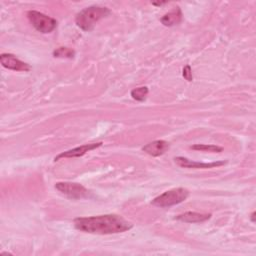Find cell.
I'll use <instances>...</instances> for the list:
<instances>
[{
	"instance_id": "cell-1",
	"label": "cell",
	"mask_w": 256,
	"mask_h": 256,
	"mask_svg": "<svg viewBox=\"0 0 256 256\" xmlns=\"http://www.w3.org/2000/svg\"><path fill=\"white\" fill-rule=\"evenodd\" d=\"M74 226L79 231L100 235L122 233L133 227L130 222L116 214L78 217L74 219Z\"/></svg>"
},
{
	"instance_id": "cell-2",
	"label": "cell",
	"mask_w": 256,
	"mask_h": 256,
	"mask_svg": "<svg viewBox=\"0 0 256 256\" xmlns=\"http://www.w3.org/2000/svg\"><path fill=\"white\" fill-rule=\"evenodd\" d=\"M111 14V11L107 7L103 6H90L81 10L75 18V22L77 26L83 31L89 32L92 31L96 25V23L106 18Z\"/></svg>"
},
{
	"instance_id": "cell-3",
	"label": "cell",
	"mask_w": 256,
	"mask_h": 256,
	"mask_svg": "<svg viewBox=\"0 0 256 256\" xmlns=\"http://www.w3.org/2000/svg\"><path fill=\"white\" fill-rule=\"evenodd\" d=\"M188 196H189V191L186 188L178 187V188L165 191L161 195L155 197L151 201V204L153 206L160 207V208L171 207L173 205L183 202L188 198Z\"/></svg>"
},
{
	"instance_id": "cell-4",
	"label": "cell",
	"mask_w": 256,
	"mask_h": 256,
	"mask_svg": "<svg viewBox=\"0 0 256 256\" xmlns=\"http://www.w3.org/2000/svg\"><path fill=\"white\" fill-rule=\"evenodd\" d=\"M27 17L32 26L43 34L51 33L57 26V21L54 18L35 10L28 11Z\"/></svg>"
},
{
	"instance_id": "cell-5",
	"label": "cell",
	"mask_w": 256,
	"mask_h": 256,
	"mask_svg": "<svg viewBox=\"0 0 256 256\" xmlns=\"http://www.w3.org/2000/svg\"><path fill=\"white\" fill-rule=\"evenodd\" d=\"M55 188L70 199H84L90 196V191L79 183L71 182H57Z\"/></svg>"
},
{
	"instance_id": "cell-6",
	"label": "cell",
	"mask_w": 256,
	"mask_h": 256,
	"mask_svg": "<svg viewBox=\"0 0 256 256\" xmlns=\"http://www.w3.org/2000/svg\"><path fill=\"white\" fill-rule=\"evenodd\" d=\"M0 62L3 67L9 70L27 72L31 69V66L28 63L21 61L15 55L10 53H2L0 55Z\"/></svg>"
},
{
	"instance_id": "cell-7",
	"label": "cell",
	"mask_w": 256,
	"mask_h": 256,
	"mask_svg": "<svg viewBox=\"0 0 256 256\" xmlns=\"http://www.w3.org/2000/svg\"><path fill=\"white\" fill-rule=\"evenodd\" d=\"M175 163L182 167V168H194V169H209V168H214V167H219L224 164H226V161H216V162H210V163H205V162H197L190 160L186 157L178 156L174 158Z\"/></svg>"
},
{
	"instance_id": "cell-8",
	"label": "cell",
	"mask_w": 256,
	"mask_h": 256,
	"mask_svg": "<svg viewBox=\"0 0 256 256\" xmlns=\"http://www.w3.org/2000/svg\"><path fill=\"white\" fill-rule=\"evenodd\" d=\"M102 142H97V143H90V144H84L82 146H79V147H75V148H72L70 150H67L65 152H62L60 153L59 155H57L55 158H54V161H58L60 160L61 158H72V157H81L83 156L84 154H86L87 152L91 151V150H94L100 146H102Z\"/></svg>"
},
{
	"instance_id": "cell-9",
	"label": "cell",
	"mask_w": 256,
	"mask_h": 256,
	"mask_svg": "<svg viewBox=\"0 0 256 256\" xmlns=\"http://www.w3.org/2000/svg\"><path fill=\"white\" fill-rule=\"evenodd\" d=\"M169 143L165 140H155L143 146L142 150L153 157H157L163 155L169 149Z\"/></svg>"
},
{
	"instance_id": "cell-10",
	"label": "cell",
	"mask_w": 256,
	"mask_h": 256,
	"mask_svg": "<svg viewBox=\"0 0 256 256\" xmlns=\"http://www.w3.org/2000/svg\"><path fill=\"white\" fill-rule=\"evenodd\" d=\"M210 218H211V214L188 211V212H185L183 214L176 216L175 219H177L181 222H185V223H201Z\"/></svg>"
},
{
	"instance_id": "cell-11",
	"label": "cell",
	"mask_w": 256,
	"mask_h": 256,
	"mask_svg": "<svg viewBox=\"0 0 256 256\" xmlns=\"http://www.w3.org/2000/svg\"><path fill=\"white\" fill-rule=\"evenodd\" d=\"M182 21V12L179 7H175L173 10L170 12L166 13L162 18H161V23L164 26H174L179 24Z\"/></svg>"
},
{
	"instance_id": "cell-12",
	"label": "cell",
	"mask_w": 256,
	"mask_h": 256,
	"mask_svg": "<svg viewBox=\"0 0 256 256\" xmlns=\"http://www.w3.org/2000/svg\"><path fill=\"white\" fill-rule=\"evenodd\" d=\"M193 150H198V151H203V152H216L219 153L223 150L222 147L213 145V144H195L190 147Z\"/></svg>"
},
{
	"instance_id": "cell-13",
	"label": "cell",
	"mask_w": 256,
	"mask_h": 256,
	"mask_svg": "<svg viewBox=\"0 0 256 256\" xmlns=\"http://www.w3.org/2000/svg\"><path fill=\"white\" fill-rule=\"evenodd\" d=\"M53 56L57 58H69L72 59L75 56L74 50L67 47H59L53 52Z\"/></svg>"
},
{
	"instance_id": "cell-14",
	"label": "cell",
	"mask_w": 256,
	"mask_h": 256,
	"mask_svg": "<svg viewBox=\"0 0 256 256\" xmlns=\"http://www.w3.org/2000/svg\"><path fill=\"white\" fill-rule=\"evenodd\" d=\"M148 87L146 86H141L138 88H135L131 91V96L133 99L137 101H144L148 95Z\"/></svg>"
},
{
	"instance_id": "cell-15",
	"label": "cell",
	"mask_w": 256,
	"mask_h": 256,
	"mask_svg": "<svg viewBox=\"0 0 256 256\" xmlns=\"http://www.w3.org/2000/svg\"><path fill=\"white\" fill-rule=\"evenodd\" d=\"M183 77L187 80V81H192L193 80V76H192V72H191V67L189 65H186L183 68V73H182Z\"/></svg>"
},
{
	"instance_id": "cell-16",
	"label": "cell",
	"mask_w": 256,
	"mask_h": 256,
	"mask_svg": "<svg viewBox=\"0 0 256 256\" xmlns=\"http://www.w3.org/2000/svg\"><path fill=\"white\" fill-rule=\"evenodd\" d=\"M167 2H152V4L153 5H155V6H161V5H164V4H166Z\"/></svg>"
},
{
	"instance_id": "cell-17",
	"label": "cell",
	"mask_w": 256,
	"mask_h": 256,
	"mask_svg": "<svg viewBox=\"0 0 256 256\" xmlns=\"http://www.w3.org/2000/svg\"><path fill=\"white\" fill-rule=\"evenodd\" d=\"M255 215H256V213H255V212H252V214H251V216H250V219H251V221H252L253 223H255Z\"/></svg>"
}]
</instances>
